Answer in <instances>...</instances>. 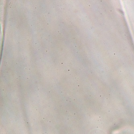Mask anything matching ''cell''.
I'll use <instances>...</instances> for the list:
<instances>
[{
    "label": "cell",
    "instance_id": "obj_1",
    "mask_svg": "<svg viewBox=\"0 0 134 134\" xmlns=\"http://www.w3.org/2000/svg\"><path fill=\"white\" fill-rule=\"evenodd\" d=\"M48 52V51H47V50H46V52Z\"/></svg>",
    "mask_w": 134,
    "mask_h": 134
}]
</instances>
